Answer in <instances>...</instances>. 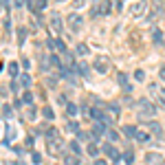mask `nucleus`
<instances>
[{
  "mask_svg": "<svg viewBox=\"0 0 165 165\" xmlns=\"http://www.w3.org/2000/svg\"><path fill=\"white\" fill-rule=\"evenodd\" d=\"M46 145H49V154H51V156L66 154V150H64V143H62V139H51V141H46Z\"/></svg>",
  "mask_w": 165,
  "mask_h": 165,
  "instance_id": "7ed1b4c3",
  "label": "nucleus"
},
{
  "mask_svg": "<svg viewBox=\"0 0 165 165\" xmlns=\"http://www.w3.org/2000/svg\"><path fill=\"white\" fill-rule=\"evenodd\" d=\"M64 165H79V156H77V154H73V152L64 154Z\"/></svg>",
  "mask_w": 165,
  "mask_h": 165,
  "instance_id": "dca6fc26",
  "label": "nucleus"
},
{
  "mask_svg": "<svg viewBox=\"0 0 165 165\" xmlns=\"http://www.w3.org/2000/svg\"><path fill=\"white\" fill-rule=\"evenodd\" d=\"M77 53L79 55H88L90 53V46L88 44H77Z\"/></svg>",
  "mask_w": 165,
  "mask_h": 165,
  "instance_id": "bb28decb",
  "label": "nucleus"
},
{
  "mask_svg": "<svg viewBox=\"0 0 165 165\" xmlns=\"http://www.w3.org/2000/svg\"><path fill=\"white\" fill-rule=\"evenodd\" d=\"M134 77H136V82H143V79H145V73H143V70L139 68L136 73H134Z\"/></svg>",
  "mask_w": 165,
  "mask_h": 165,
  "instance_id": "e433bc0d",
  "label": "nucleus"
},
{
  "mask_svg": "<svg viewBox=\"0 0 165 165\" xmlns=\"http://www.w3.org/2000/svg\"><path fill=\"white\" fill-rule=\"evenodd\" d=\"M66 25L73 29V31H79V29H82V25H84V18H82L79 13H70V16L66 18Z\"/></svg>",
  "mask_w": 165,
  "mask_h": 165,
  "instance_id": "39448f33",
  "label": "nucleus"
},
{
  "mask_svg": "<svg viewBox=\"0 0 165 165\" xmlns=\"http://www.w3.org/2000/svg\"><path fill=\"white\" fill-rule=\"evenodd\" d=\"M25 40H27V29L20 27L18 29V44H25Z\"/></svg>",
  "mask_w": 165,
  "mask_h": 165,
  "instance_id": "b1692460",
  "label": "nucleus"
},
{
  "mask_svg": "<svg viewBox=\"0 0 165 165\" xmlns=\"http://www.w3.org/2000/svg\"><path fill=\"white\" fill-rule=\"evenodd\" d=\"M106 136L110 141H119V132H117V130H106Z\"/></svg>",
  "mask_w": 165,
  "mask_h": 165,
  "instance_id": "7c9ffc66",
  "label": "nucleus"
},
{
  "mask_svg": "<svg viewBox=\"0 0 165 165\" xmlns=\"http://www.w3.org/2000/svg\"><path fill=\"white\" fill-rule=\"evenodd\" d=\"M106 130H108V126H106L104 121H97L90 134H92V139H99V136H104V134H106Z\"/></svg>",
  "mask_w": 165,
  "mask_h": 165,
  "instance_id": "1a4fd4ad",
  "label": "nucleus"
},
{
  "mask_svg": "<svg viewBox=\"0 0 165 165\" xmlns=\"http://www.w3.org/2000/svg\"><path fill=\"white\" fill-rule=\"evenodd\" d=\"M40 132H44V136H46V141H51V139H57V128H53V126H44V128H38Z\"/></svg>",
  "mask_w": 165,
  "mask_h": 165,
  "instance_id": "ddd939ff",
  "label": "nucleus"
},
{
  "mask_svg": "<svg viewBox=\"0 0 165 165\" xmlns=\"http://www.w3.org/2000/svg\"><path fill=\"white\" fill-rule=\"evenodd\" d=\"M134 108H136V114H139V119H143V121L152 119V117L156 114V106H154L150 99H139V101L134 104Z\"/></svg>",
  "mask_w": 165,
  "mask_h": 165,
  "instance_id": "f257e3e1",
  "label": "nucleus"
},
{
  "mask_svg": "<svg viewBox=\"0 0 165 165\" xmlns=\"http://www.w3.org/2000/svg\"><path fill=\"white\" fill-rule=\"evenodd\" d=\"M7 165H25L22 161H16V163H7Z\"/></svg>",
  "mask_w": 165,
  "mask_h": 165,
  "instance_id": "a18cd8bd",
  "label": "nucleus"
},
{
  "mask_svg": "<svg viewBox=\"0 0 165 165\" xmlns=\"http://www.w3.org/2000/svg\"><path fill=\"white\" fill-rule=\"evenodd\" d=\"M42 114H44V119H49V121H51L53 117H55V112H53L49 106H46V108H42Z\"/></svg>",
  "mask_w": 165,
  "mask_h": 165,
  "instance_id": "c85d7f7f",
  "label": "nucleus"
},
{
  "mask_svg": "<svg viewBox=\"0 0 165 165\" xmlns=\"http://www.w3.org/2000/svg\"><path fill=\"white\" fill-rule=\"evenodd\" d=\"M2 114L7 117V119H9V117L13 114V108H11V106H5V108H2Z\"/></svg>",
  "mask_w": 165,
  "mask_h": 165,
  "instance_id": "4c0bfd02",
  "label": "nucleus"
},
{
  "mask_svg": "<svg viewBox=\"0 0 165 165\" xmlns=\"http://www.w3.org/2000/svg\"><path fill=\"white\" fill-rule=\"evenodd\" d=\"M121 158H123V161H126L128 165H132V163H134V152H132V150H126Z\"/></svg>",
  "mask_w": 165,
  "mask_h": 165,
  "instance_id": "4be33fe9",
  "label": "nucleus"
},
{
  "mask_svg": "<svg viewBox=\"0 0 165 165\" xmlns=\"http://www.w3.org/2000/svg\"><path fill=\"white\" fill-rule=\"evenodd\" d=\"M25 5V0H16V7H22Z\"/></svg>",
  "mask_w": 165,
  "mask_h": 165,
  "instance_id": "c03bdc74",
  "label": "nucleus"
},
{
  "mask_svg": "<svg viewBox=\"0 0 165 165\" xmlns=\"http://www.w3.org/2000/svg\"><path fill=\"white\" fill-rule=\"evenodd\" d=\"M9 75H11L13 79L18 77V64H16V62H11V64H9Z\"/></svg>",
  "mask_w": 165,
  "mask_h": 165,
  "instance_id": "c756f323",
  "label": "nucleus"
},
{
  "mask_svg": "<svg viewBox=\"0 0 165 165\" xmlns=\"http://www.w3.org/2000/svg\"><path fill=\"white\" fill-rule=\"evenodd\" d=\"M18 88H20V82H18V79H11V90L18 92Z\"/></svg>",
  "mask_w": 165,
  "mask_h": 165,
  "instance_id": "ea45409f",
  "label": "nucleus"
},
{
  "mask_svg": "<svg viewBox=\"0 0 165 165\" xmlns=\"http://www.w3.org/2000/svg\"><path fill=\"white\" fill-rule=\"evenodd\" d=\"M75 73H77V77H88V64L86 62H77L75 64Z\"/></svg>",
  "mask_w": 165,
  "mask_h": 165,
  "instance_id": "2eb2a0df",
  "label": "nucleus"
},
{
  "mask_svg": "<svg viewBox=\"0 0 165 165\" xmlns=\"http://www.w3.org/2000/svg\"><path fill=\"white\" fill-rule=\"evenodd\" d=\"M92 134L90 132H84V130H77V141H90Z\"/></svg>",
  "mask_w": 165,
  "mask_h": 165,
  "instance_id": "393cba45",
  "label": "nucleus"
},
{
  "mask_svg": "<svg viewBox=\"0 0 165 165\" xmlns=\"http://www.w3.org/2000/svg\"><path fill=\"white\" fill-rule=\"evenodd\" d=\"M136 141H141V143H148V141H150V134L143 132V130H139V132H136Z\"/></svg>",
  "mask_w": 165,
  "mask_h": 165,
  "instance_id": "5701e85b",
  "label": "nucleus"
},
{
  "mask_svg": "<svg viewBox=\"0 0 165 165\" xmlns=\"http://www.w3.org/2000/svg\"><path fill=\"white\" fill-rule=\"evenodd\" d=\"M95 165H108V163H106L104 158H97V161H95Z\"/></svg>",
  "mask_w": 165,
  "mask_h": 165,
  "instance_id": "79ce46f5",
  "label": "nucleus"
},
{
  "mask_svg": "<svg viewBox=\"0 0 165 165\" xmlns=\"http://www.w3.org/2000/svg\"><path fill=\"white\" fill-rule=\"evenodd\" d=\"M145 163L148 165H165V156L158 152H150V154H145Z\"/></svg>",
  "mask_w": 165,
  "mask_h": 165,
  "instance_id": "423d86ee",
  "label": "nucleus"
},
{
  "mask_svg": "<svg viewBox=\"0 0 165 165\" xmlns=\"http://www.w3.org/2000/svg\"><path fill=\"white\" fill-rule=\"evenodd\" d=\"M152 40H154L156 46H163V44H165V40H163V31H161L158 27H152Z\"/></svg>",
  "mask_w": 165,
  "mask_h": 165,
  "instance_id": "4468645a",
  "label": "nucleus"
},
{
  "mask_svg": "<svg viewBox=\"0 0 165 165\" xmlns=\"http://www.w3.org/2000/svg\"><path fill=\"white\" fill-rule=\"evenodd\" d=\"M20 84H22V86H31V77H29V73L20 75Z\"/></svg>",
  "mask_w": 165,
  "mask_h": 165,
  "instance_id": "473e14b6",
  "label": "nucleus"
},
{
  "mask_svg": "<svg viewBox=\"0 0 165 165\" xmlns=\"http://www.w3.org/2000/svg\"><path fill=\"white\" fill-rule=\"evenodd\" d=\"M68 148H70V152H73V154H82V148H79V141H70V143H68Z\"/></svg>",
  "mask_w": 165,
  "mask_h": 165,
  "instance_id": "412c9836",
  "label": "nucleus"
},
{
  "mask_svg": "<svg viewBox=\"0 0 165 165\" xmlns=\"http://www.w3.org/2000/svg\"><path fill=\"white\" fill-rule=\"evenodd\" d=\"M148 92L152 95V99L156 101V106L165 110V88L158 86V84H150V86H148Z\"/></svg>",
  "mask_w": 165,
  "mask_h": 165,
  "instance_id": "f03ea898",
  "label": "nucleus"
},
{
  "mask_svg": "<svg viewBox=\"0 0 165 165\" xmlns=\"http://www.w3.org/2000/svg\"><path fill=\"white\" fill-rule=\"evenodd\" d=\"M136 132H139V130H136L134 126H126V128H123V134H126L128 139H136Z\"/></svg>",
  "mask_w": 165,
  "mask_h": 165,
  "instance_id": "a211bd4d",
  "label": "nucleus"
},
{
  "mask_svg": "<svg viewBox=\"0 0 165 165\" xmlns=\"http://www.w3.org/2000/svg\"><path fill=\"white\" fill-rule=\"evenodd\" d=\"M66 130H68V132H77V130H79L77 121H73V119H70V121H66Z\"/></svg>",
  "mask_w": 165,
  "mask_h": 165,
  "instance_id": "cd10ccee",
  "label": "nucleus"
},
{
  "mask_svg": "<svg viewBox=\"0 0 165 165\" xmlns=\"http://www.w3.org/2000/svg\"><path fill=\"white\" fill-rule=\"evenodd\" d=\"M158 75H161V79H163V82H165V66H163V68H161V73H158Z\"/></svg>",
  "mask_w": 165,
  "mask_h": 165,
  "instance_id": "37998d69",
  "label": "nucleus"
},
{
  "mask_svg": "<svg viewBox=\"0 0 165 165\" xmlns=\"http://www.w3.org/2000/svg\"><path fill=\"white\" fill-rule=\"evenodd\" d=\"M31 161H33L35 165H40V163H42V154H40V152H31Z\"/></svg>",
  "mask_w": 165,
  "mask_h": 165,
  "instance_id": "72a5a7b5",
  "label": "nucleus"
},
{
  "mask_svg": "<svg viewBox=\"0 0 165 165\" xmlns=\"http://www.w3.org/2000/svg\"><path fill=\"white\" fill-rule=\"evenodd\" d=\"M22 104H33V95H31V90L25 92V97H22Z\"/></svg>",
  "mask_w": 165,
  "mask_h": 165,
  "instance_id": "f704fd0d",
  "label": "nucleus"
},
{
  "mask_svg": "<svg viewBox=\"0 0 165 165\" xmlns=\"http://www.w3.org/2000/svg\"><path fill=\"white\" fill-rule=\"evenodd\" d=\"M86 152L90 154V156H99V148H97V143H88V148H86Z\"/></svg>",
  "mask_w": 165,
  "mask_h": 165,
  "instance_id": "aec40b11",
  "label": "nucleus"
},
{
  "mask_svg": "<svg viewBox=\"0 0 165 165\" xmlns=\"http://www.w3.org/2000/svg\"><path fill=\"white\" fill-rule=\"evenodd\" d=\"M35 114H38V110H35V108L31 106V108L27 110V119H31V121H33V119H35Z\"/></svg>",
  "mask_w": 165,
  "mask_h": 165,
  "instance_id": "c9c22d12",
  "label": "nucleus"
},
{
  "mask_svg": "<svg viewBox=\"0 0 165 165\" xmlns=\"http://www.w3.org/2000/svg\"><path fill=\"white\" fill-rule=\"evenodd\" d=\"M108 68H110L108 57H97L95 60V70H97V73H108Z\"/></svg>",
  "mask_w": 165,
  "mask_h": 165,
  "instance_id": "6e6552de",
  "label": "nucleus"
},
{
  "mask_svg": "<svg viewBox=\"0 0 165 165\" xmlns=\"http://www.w3.org/2000/svg\"><path fill=\"white\" fill-rule=\"evenodd\" d=\"M130 13H132L134 18H139V16H143V13H145V0H139L136 5H132Z\"/></svg>",
  "mask_w": 165,
  "mask_h": 165,
  "instance_id": "9b49d317",
  "label": "nucleus"
},
{
  "mask_svg": "<svg viewBox=\"0 0 165 165\" xmlns=\"http://www.w3.org/2000/svg\"><path fill=\"white\" fill-rule=\"evenodd\" d=\"M148 132L158 136V134L163 132V126H161V123H156V121H150V123H148Z\"/></svg>",
  "mask_w": 165,
  "mask_h": 165,
  "instance_id": "f3484780",
  "label": "nucleus"
},
{
  "mask_svg": "<svg viewBox=\"0 0 165 165\" xmlns=\"http://www.w3.org/2000/svg\"><path fill=\"white\" fill-rule=\"evenodd\" d=\"M77 112H79V108H77L75 104H70V101L66 104V114H68V117H75Z\"/></svg>",
  "mask_w": 165,
  "mask_h": 165,
  "instance_id": "6ab92c4d",
  "label": "nucleus"
},
{
  "mask_svg": "<svg viewBox=\"0 0 165 165\" xmlns=\"http://www.w3.org/2000/svg\"><path fill=\"white\" fill-rule=\"evenodd\" d=\"M51 29H53L55 33H62L64 25H62V16H60V13H51Z\"/></svg>",
  "mask_w": 165,
  "mask_h": 165,
  "instance_id": "0eeeda50",
  "label": "nucleus"
},
{
  "mask_svg": "<svg viewBox=\"0 0 165 165\" xmlns=\"http://www.w3.org/2000/svg\"><path fill=\"white\" fill-rule=\"evenodd\" d=\"M27 148H29V150L33 148V136H29V139H27Z\"/></svg>",
  "mask_w": 165,
  "mask_h": 165,
  "instance_id": "a19ab883",
  "label": "nucleus"
},
{
  "mask_svg": "<svg viewBox=\"0 0 165 165\" xmlns=\"http://www.w3.org/2000/svg\"><path fill=\"white\" fill-rule=\"evenodd\" d=\"M13 136H16V128H7V139H5V143H7V145L11 143V139H13Z\"/></svg>",
  "mask_w": 165,
  "mask_h": 165,
  "instance_id": "2f4dec72",
  "label": "nucleus"
},
{
  "mask_svg": "<svg viewBox=\"0 0 165 165\" xmlns=\"http://www.w3.org/2000/svg\"><path fill=\"white\" fill-rule=\"evenodd\" d=\"M55 75H49V77H46V86H55Z\"/></svg>",
  "mask_w": 165,
  "mask_h": 165,
  "instance_id": "58836bf2",
  "label": "nucleus"
},
{
  "mask_svg": "<svg viewBox=\"0 0 165 165\" xmlns=\"http://www.w3.org/2000/svg\"><path fill=\"white\" fill-rule=\"evenodd\" d=\"M117 82H119V86L126 90V92H132V84H130V79H128V75H123V73H119L117 75Z\"/></svg>",
  "mask_w": 165,
  "mask_h": 165,
  "instance_id": "f8f14e48",
  "label": "nucleus"
},
{
  "mask_svg": "<svg viewBox=\"0 0 165 165\" xmlns=\"http://www.w3.org/2000/svg\"><path fill=\"white\" fill-rule=\"evenodd\" d=\"M46 7V0H33V11L38 13V11H42Z\"/></svg>",
  "mask_w": 165,
  "mask_h": 165,
  "instance_id": "a878e982",
  "label": "nucleus"
},
{
  "mask_svg": "<svg viewBox=\"0 0 165 165\" xmlns=\"http://www.w3.org/2000/svg\"><path fill=\"white\" fill-rule=\"evenodd\" d=\"M101 148H104V152H106V156H110V158H117V163H119V161H121V156H119V152H117V148H114L112 143H104Z\"/></svg>",
  "mask_w": 165,
  "mask_h": 165,
  "instance_id": "9d476101",
  "label": "nucleus"
},
{
  "mask_svg": "<svg viewBox=\"0 0 165 165\" xmlns=\"http://www.w3.org/2000/svg\"><path fill=\"white\" fill-rule=\"evenodd\" d=\"M108 11H110V5H108V0H97V2H95V7L90 9L92 18H97L99 13H101V16H106Z\"/></svg>",
  "mask_w": 165,
  "mask_h": 165,
  "instance_id": "20e7f679",
  "label": "nucleus"
}]
</instances>
